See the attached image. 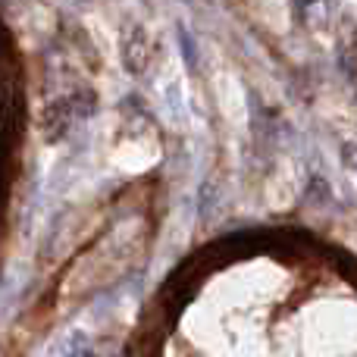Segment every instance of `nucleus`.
<instances>
[{
    "label": "nucleus",
    "mask_w": 357,
    "mask_h": 357,
    "mask_svg": "<svg viewBox=\"0 0 357 357\" xmlns=\"http://www.w3.org/2000/svg\"><path fill=\"white\" fill-rule=\"evenodd\" d=\"M176 35H178V54H182L185 66L188 69H197V47H195V38H191V31L185 29L182 22L176 25Z\"/></svg>",
    "instance_id": "obj_1"
},
{
    "label": "nucleus",
    "mask_w": 357,
    "mask_h": 357,
    "mask_svg": "<svg viewBox=\"0 0 357 357\" xmlns=\"http://www.w3.org/2000/svg\"><path fill=\"white\" fill-rule=\"evenodd\" d=\"M69 357H98V354H94V348L88 345L85 335L75 333V335H73V348H69Z\"/></svg>",
    "instance_id": "obj_2"
},
{
    "label": "nucleus",
    "mask_w": 357,
    "mask_h": 357,
    "mask_svg": "<svg viewBox=\"0 0 357 357\" xmlns=\"http://www.w3.org/2000/svg\"><path fill=\"white\" fill-rule=\"evenodd\" d=\"M210 204H213V182H204L201 185V204H197V213L207 216L210 213Z\"/></svg>",
    "instance_id": "obj_3"
}]
</instances>
